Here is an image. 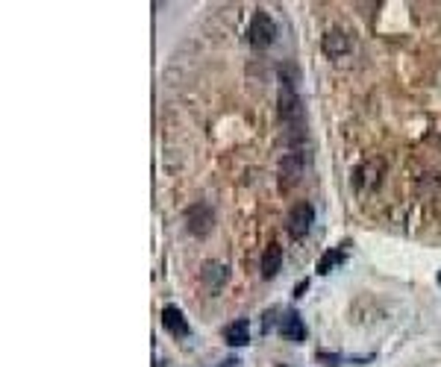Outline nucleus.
I'll list each match as a JSON object with an SVG mask.
<instances>
[{
    "label": "nucleus",
    "mask_w": 441,
    "mask_h": 367,
    "mask_svg": "<svg viewBox=\"0 0 441 367\" xmlns=\"http://www.w3.org/2000/svg\"><path fill=\"white\" fill-rule=\"evenodd\" d=\"M277 39V24L274 18L268 15V12L256 9L253 18H250V27H248V42L250 47H256V51H265V47H271Z\"/></svg>",
    "instance_id": "1"
},
{
    "label": "nucleus",
    "mask_w": 441,
    "mask_h": 367,
    "mask_svg": "<svg viewBox=\"0 0 441 367\" xmlns=\"http://www.w3.org/2000/svg\"><path fill=\"white\" fill-rule=\"evenodd\" d=\"M312 224H315L312 203H297L288 212V217H286V229H288L291 238H306V235H309V229H312Z\"/></svg>",
    "instance_id": "2"
},
{
    "label": "nucleus",
    "mask_w": 441,
    "mask_h": 367,
    "mask_svg": "<svg viewBox=\"0 0 441 367\" xmlns=\"http://www.w3.org/2000/svg\"><path fill=\"white\" fill-rule=\"evenodd\" d=\"M186 224H189V232L191 235H206V232L212 229L215 224V212H212V206H206V203H194L191 209L186 212Z\"/></svg>",
    "instance_id": "3"
},
{
    "label": "nucleus",
    "mask_w": 441,
    "mask_h": 367,
    "mask_svg": "<svg viewBox=\"0 0 441 367\" xmlns=\"http://www.w3.org/2000/svg\"><path fill=\"white\" fill-rule=\"evenodd\" d=\"M277 332L283 335L286 341H294V344H300V341L306 338V326H303V317L294 312V309H288V312H283V317H279V326H277Z\"/></svg>",
    "instance_id": "4"
},
{
    "label": "nucleus",
    "mask_w": 441,
    "mask_h": 367,
    "mask_svg": "<svg viewBox=\"0 0 441 367\" xmlns=\"http://www.w3.org/2000/svg\"><path fill=\"white\" fill-rule=\"evenodd\" d=\"M162 326L168 329L171 335H177V338H189L191 335V326L186 321V314H182L177 305H165V309H162Z\"/></svg>",
    "instance_id": "5"
},
{
    "label": "nucleus",
    "mask_w": 441,
    "mask_h": 367,
    "mask_svg": "<svg viewBox=\"0 0 441 367\" xmlns=\"http://www.w3.org/2000/svg\"><path fill=\"white\" fill-rule=\"evenodd\" d=\"M350 47H353V42H350V35L345 30H329L324 35V53L329 59H341L345 53H350Z\"/></svg>",
    "instance_id": "6"
},
{
    "label": "nucleus",
    "mask_w": 441,
    "mask_h": 367,
    "mask_svg": "<svg viewBox=\"0 0 441 367\" xmlns=\"http://www.w3.org/2000/svg\"><path fill=\"white\" fill-rule=\"evenodd\" d=\"M279 177H283V188H288L291 182L297 186L300 177H303V156L300 153L283 156V162H279Z\"/></svg>",
    "instance_id": "7"
},
{
    "label": "nucleus",
    "mask_w": 441,
    "mask_h": 367,
    "mask_svg": "<svg viewBox=\"0 0 441 367\" xmlns=\"http://www.w3.org/2000/svg\"><path fill=\"white\" fill-rule=\"evenodd\" d=\"M259 267H262V279H274L279 274V267H283V247L279 244H268Z\"/></svg>",
    "instance_id": "8"
},
{
    "label": "nucleus",
    "mask_w": 441,
    "mask_h": 367,
    "mask_svg": "<svg viewBox=\"0 0 441 367\" xmlns=\"http://www.w3.org/2000/svg\"><path fill=\"white\" fill-rule=\"evenodd\" d=\"M224 341L230 347H244L250 341V323L244 321V317H239V321H232L224 326Z\"/></svg>",
    "instance_id": "9"
},
{
    "label": "nucleus",
    "mask_w": 441,
    "mask_h": 367,
    "mask_svg": "<svg viewBox=\"0 0 441 367\" xmlns=\"http://www.w3.org/2000/svg\"><path fill=\"white\" fill-rule=\"evenodd\" d=\"M279 115L283 120H294L300 115V97H297V89H279Z\"/></svg>",
    "instance_id": "10"
},
{
    "label": "nucleus",
    "mask_w": 441,
    "mask_h": 367,
    "mask_svg": "<svg viewBox=\"0 0 441 367\" xmlns=\"http://www.w3.org/2000/svg\"><path fill=\"white\" fill-rule=\"evenodd\" d=\"M227 276H230V271H227V265H220V262H209L203 271V279L209 283L212 291H218L220 283H227Z\"/></svg>",
    "instance_id": "11"
},
{
    "label": "nucleus",
    "mask_w": 441,
    "mask_h": 367,
    "mask_svg": "<svg viewBox=\"0 0 441 367\" xmlns=\"http://www.w3.org/2000/svg\"><path fill=\"white\" fill-rule=\"evenodd\" d=\"M345 259H347V256H345V250H341V247H336V250H327V253L321 256V262H318V274H321V276H327V274L333 271L336 265H341Z\"/></svg>",
    "instance_id": "12"
},
{
    "label": "nucleus",
    "mask_w": 441,
    "mask_h": 367,
    "mask_svg": "<svg viewBox=\"0 0 441 367\" xmlns=\"http://www.w3.org/2000/svg\"><path fill=\"white\" fill-rule=\"evenodd\" d=\"M274 326H279V309H271V312H265V321H262V332L268 335Z\"/></svg>",
    "instance_id": "13"
},
{
    "label": "nucleus",
    "mask_w": 441,
    "mask_h": 367,
    "mask_svg": "<svg viewBox=\"0 0 441 367\" xmlns=\"http://www.w3.org/2000/svg\"><path fill=\"white\" fill-rule=\"evenodd\" d=\"M318 361H329V367H338L341 356H336V352H318Z\"/></svg>",
    "instance_id": "14"
},
{
    "label": "nucleus",
    "mask_w": 441,
    "mask_h": 367,
    "mask_svg": "<svg viewBox=\"0 0 441 367\" xmlns=\"http://www.w3.org/2000/svg\"><path fill=\"white\" fill-rule=\"evenodd\" d=\"M306 288H309V279H303V283L294 288V297H303V291H306Z\"/></svg>",
    "instance_id": "15"
},
{
    "label": "nucleus",
    "mask_w": 441,
    "mask_h": 367,
    "mask_svg": "<svg viewBox=\"0 0 441 367\" xmlns=\"http://www.w3.org/2000/svg\"><path fill=\"white\" fill-rule=\"evenodd\" d=\"M438 283H441V271H438Z\"/></svg>",
    "instance_id": "16"
},
{
    "label": "nucleus",
    "mask_w": 441,
    "mask_h": 367,
    "mask_svg": "<svg viewBox=\"0 0 441 367\" xmlns=\"http://www.w3.org/2000/svg\"><path fill=\"white\" fill-rule=\"evenodd\" d=\"M279 367H286V364H279Z\"/></svg>",
    "instance_id": "17"
}]
</instances>
